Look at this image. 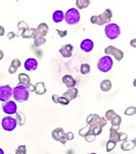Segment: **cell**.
<instances>
[{"label": "cell", "mask_w": 136, "mask_h": 154, "mask_svg": "<svg viewBox=\"0 0 136 154\" xmlns=\"http://www.w3.org/2000/svg\"><path fill=\"white\" fill-rule=\"evenodd\" d=\"M87 126L79 130V135L84 137L87 142H92L96 140V136L101 134L102 127L106 126L107 119L97 114H90L87 119Z\"/></svg>", "instance_id": "6da1fadb"}, {"label": "cell", "mask_w": 136, "mask_h": 154, "mask_svg": "<svg viewBox=\"0 0 136 154\" xmlns=\"http://www.w3.org/2000/svg\"><path fill=\"white\" fill-rule=\"evenodd\" d=\"M52 137L55 140H57L59 142H61L64 146L66 145V143L69 140H72L74 138V135L72 132L69 133H65L64 129L61 127H57L55 129L52 133Z\"/></svg>", "instance_id": "7a4b0ae2"}, {"label": "cell", "mask_w": 136, "mask_h": 154, "mask_svg": "<svg viewBox=\"0 0 136 154\" xmlns=\"http://www.w3.org/2000/svg\"><path fill=\"white\" fill-rule=\"evenodd\" d=\"M12 90H13L12 94H13V97L16 101L22 103V102H24L28 100L29 91L28 90L25 86L18 84L16 88H14V89Z\"/></svg>", "instance_id": "3957f363"}, {"label": "cell", "mask_w": 136, "mask_h": 154, "mask_svg": "<svg viewBox=\"0 0 136 154\" xmlns=\"http://www.w3.org/2000/svg\"><path fill=\"white\" fill-rule=\"evenodd\" d=\"M112 11L111 10L107 9L104 11V12H102V14L98 15V16H92L90 17V22L93 24H97L102 26L103 24L109 23L111 18H112Z\"/></svg>", "instance_id": "277c9868"}, {"label": "cell", "mask_w": 136, "mask_h": 154, "mask_svg": "<svg viewBox=\"0 0 136 154\" xmlns=\"http://www.w3.org/2000/svg\"><path fill=\"white\" fill-rule=\"evenodd\" d=\"M64 18L69 25L77 24L80 20V14L78 11L75 8H71L67 11L66 15H64Z\"/></svg>", "instance_id": "5b68a950"}, {"label": "cell", "mask_w": 136, "mask_h": 154, "mask_svg": "<svg viewBox=\"0 0 136 154\" xmlns=\"http://www.w3.org/2000/svg\"><path fill=\"white\" fill-rule=\"evenodd\" d=\"M120 34H121L120 27L116 23H109L105 26V35L109 39L111 40L116 39L120 35Z\"/></svg>", "instance_id": "8992f818"}, {"label": "cell", "mask_w": 136, "mask_h": 154, "mask_svg": "<svg viewBox=\"0 0 136 154\" xmlns=\"http://www.w3.org/2000/svg\"><path fill=\"white\" fill-rule=\"evenodd\" d=\"M113 67V60L112 58L109 56H105L101 57L99 61L97 62V68L100 71L103 73L108 72L112 69Z\"/></svg>", "instance_id": "52a82bcc"}, {"label": "cell", "mask_w": 136, "mask_h": 154, "mask_svg": "<svg viewBox=\"0 0 136 154\" xmlns=\"http://www.w3.org/2000/svg\"><path fill=\"white\" fill-rule=\"evenodd\" d=\"M128 139V135L124 133H119L117 127L111 126L110 127V134H109V140L117 143L119 141H125Z\"/></svg>", "instance_id": "ba28073f"}, {"label": "cell", "mask_w": 136, "mask_h": 154, "mask_svg": "<svg viewBox=\"0 0 136 154\" xmlns=\"http://www.w3.org/2000/svg\"><path fill=\"white\" fill-rule=\"evenodd\" d=\"M105 119L107 120H110L112 126L114 127H118L121 125L122 123V118L120 115H118L114 110H108L106 113H105Z\"/></svg>", "instance_id": "9c48e42d"}, {"label": "cell", "mask_w": 136, "mask_h": 154, "mask_svg": "<svg viewBox=\"0 0 136 154\" xmlns=\"http://www.w3.org/2000/svg\"><path fill=\"white\" fill-rule=\"evenodd\" d=\"M16 125L17 124H16V119L10 116H6L2 119V126L5 131H8V132H11L15 130Z\"/></svg>", "instance_id": "30bf717a"}, {"label": "cell", "mask_w": 136, "mask_h": 154, "mask_svg": "<svg viewBox=\"0 0 136 154\" xmlns=\"http://www.w3.org/2000/svg\"><path fill=\"white\" fill-rule=\"evenodd\" d=\"M104 52H105L106 55H108L109 56H114L116 58V60H117L118 62L121 61L123 58V56H124L123 52L121 49H117V48L114 47V46H108L107 48H105Z\"/></svg>", "instance_id": "8fae6325"}, {"label": "cell", "mask_w": 136, "mask_h": 154, "mask_svg": "<svg viewBox=\"0 0 136 154\" xmlns=\"http://www.w3.org/2000/svg\"><path fill=\"white\" fill-rule=\"evenodd\" d=\"M12 88L9 85H4L0 87V100L6 102L12 96Z\"/></svg>", "instance_id": "7c38bea8"}, {"label": "cell", "mask_w": 136, "mask_h": 154, "mask_svg": "<svg viewBox=\"0 0 136 154\" xmlns=\"http://www.w3.org/2000/svg\"><path fill=\"white\" fill-rule=\"evenodd\" d=\"M17 106L13 100H8L3 105V111L6 114H15L16 112Z\"/></svg>", "instance_id": "4fadbf2b"}, {"label": "cell", "mask_w": 136, "mask_h": 154, "mask_svg": "<svg viewBox=\"0 0 136 154\" xmlns=\"http://www.w3.org/2000/svg\"><path fill=\"white\" fill-rule=\"evenodd\" d=\"M48 31V26L46 23H42L41 24H39L38 27L35 29V37H44L47 35Z\"/></svg>", "instance_id": "5bb4252c"}, {"label": "cell", "mask_w": 136, "mask_h": 154, "mask_svg": "<svg viewBox=\"0 0 136 154\" xmlns=\"http://www.w3.org/2000/svg\"><path fill=\"white\" fill-rule=\"evenodd\" d=\"M72 50H73V46L72 44H67L62 46L60 49V53L63 57L65 58H69L72 55Z\"/></svg>", "instance_id": "9a60e30c"}, {"label": "cell", "mask_w": 136, "mask_h": 154, "mask_svg": "<svg viewBox=\"0 0 136 154\" xmlns=\"http://www.w3.org/2000/svg\"><path fill=\"white\" fill-rule=\"evenodd\" d=\"M38 63L34 58H28L24 63V68L28 71H34L37 69Z\"/></svg>", "instance_id": "2e32d148"}, {"label": "cell", "mask_w": 136, "mask_h": 154, "mask_svg": "<svg viewBox=\"0 0 136 154\" xmlns=\"http://www.w3.org/2000/svg\"><path fill=\"white\" fill-rule=\"evenodd\" d=\"M62 82L67 87L68 89H69V88H74L75 86H76V84H77L76 80H75L74 78L72 76V75H64L63 78H62Z\"/></svg>", "instance_id": "e0dca14e"}, {"label": "cell", "mask_w": 136, "mask_h": 154, "mask_svg": "<svg viewBox=\"0 0 136 154\" xmlns=\"http://www.w3.org/2000/svg\"><path fill=\"white\" fill-rule=\"evenodd\" d=\"M80 48L84 52H90L94 48V43L90 39H84L80 43Z\"/></svg>", "instance_id": "ac0fdd59"}, {"label": "cell", "mask_w": 136, "mask_h": 154, "mask_svg": "<svg viewBox=\"0 0 136 154\" xmlns=\"http://www.w3.org/2000/svg\"><path fill=\"white\" fill-rule=\"evenodd\" d=\"M78 88H69L66 93H64L63 97L67 98L68 100L70 101V100H74V99L78 96Z\"/></svg>", "instance_id": "d6986e66"}, {"label": "cell", "mask_w": 136, "mask_h": 154, "mask_svg": "<svg viewBox=\"0 0 136 154\" xmlns=\"http://www.w3.org/2000/svg\"><path fill=\"white\" fill-rule=\"evenodd\" d=\"M135 147V140H125L122 144V149L123 151H131Z\"/></svg>", "instance_id": "ffe728a7"}, {"label": "cell", "mask_w": 136, "mask_h": 154, "mask_svg": "<svg viewBox=\"0 0 136 154\" xmlns=\"http://www.w3.org/2000/svg\"><path fill=\"white\" fill-rule=\"evenodd\" d=\"M47 91L46 88H45V83L44 82H38L34 85V92L38 94V95H41V94H44Z\"/></svg>", "instance_id": "44dd1931"}, {"label": "cell", "mask_w": 136, "mask_h": 154, "mask_svg": "<svg viewBox=\"0 0 136 154\" xmlns=\"http://www.w3.org/2000/svg\"><path fill=\"white\" fill-rule=\"evenodd\" d=\"M18 81H19V84L25 86V87L30 84V77L26 74H19Z\"/></svg>", "instance_id": "7402d4cb"}, {"label": "cell", "mask_w": 136, "mask_h": 154, "mask_svg": "<svg viewBox=\"0 0 136 154\" xmlns=\"http://www.w3.org/2000/svg\"><path fill=\"white\" fill-rule=\"evenodd\" d=\"M52 99H53V101L55 103H57V104H61L63 106H66L68 105V103H69V100L63 97V96H59L57 94H54L52 96Z\"/></svg>", "instance_id": "603a6c76"}, {"label": "cell", "mask_w": 136, "mask_h": 154, "mask_svg": "<svg viewBox=\"0 0 136 154\" xmlns=\"http://www.w3.org/2000/svg\"><path fill=\"white\" fill-rule=\"evenodd\" d=\"M20 66L21 63L18 59H15V60H13V61L11 62V64H10V68H9V73L11 74V75H12V74H15V73L17 71V69H18Z\"/></svg>", "instance_id": "cb8c5ba5"}, {"label": "cell", "mask_w": 136, "mask_h": 154, "mask_svg": "<svg viewBox=\"0 0 136 154\" xmlns=\"http://www.w3.org/2000/svg\"><path fill=\"white\" fill-rule=\"evenodd\" d=\"M15 119L16 121V124H18L20 126H22V125H24V123L26 121V117H25L23 112H16V118H15Z\"/></svg>", "instance_id": "d4e9b609"}, {"label": "cell", "mask_w": 136, "mask_h": 154, "mask_svg": "<svg viewBox=\"0 0 136 154\" xmlns=\"http://www.w3.org/2000/svg\"><path fill=\"white\" fill-rule=\"evenodd\" d=\"M64 19V13L62 11H56L54 12L53 14V20L55 23H61L63 21Z\"/></svg>", "instance_id": "484cf974"}, {"label": "cell", "mask_w": 136, "mask_h": 154, "mask_svg": "<svg viewBox=\"0 0 136 154\" xmlns=\"http://www.w3.org/2000/svg\"><path fill=\"white\" fill-rule=\"evenodd\" d=\"M112 88V83L109 80H104L101 82V85H100V88L101 90L103 92H108Z\"/></svg>", "instance_id": "4316f807"}, {"label": "cell", "mask_w": 136, "mask_h": 154, "mask_svg": "<svg viewBox=\"0 0 136 154\" xmlns=\"http://www.w3.org/2000/svg\"><path fill=\"white\" fill-rule=\"evenodd\" d=\"M22 36L23 38H34L35 37V29L28 28L22 34Z\"/></svg>", "instance_id": "83f0119b"}, {"label": "cell", "mask_w": 136, "mask_h": 154, "mask_svg": "<svg viewBox=\"0 0 136 154\" xmlns=\"http://www.w3.org/2000/svg\"><path fill=\"white\" fill-rule=\"evenodd\" d=\"M90 3V2L89 0H77L76 5H77V8H78V9H85L88 7Z\"/></svg>", "instance_id": "f1b7e54d"}, {"label": "cell", "mask_w": 136, "mask_h": 154, "mask_svg": "<svg viewBox=\"0 0 136 154\" xmlns=\"http://www.w3.org/2000/svg\"><path fill=\"white\" fill-rule=\"evenodd\" d=\"M80 71H81L82 75H86V74L90 73V66L88 63H84L80 67Z\"/></svg>", "instance_id": "f546056e"}, {"label": "cell", "mask_w": 136, "mask_h": 154, "mask_svg": "<svg viewBox=\"0 0 136 154\" xmlns=\"http://www.w3.org/2000/svg\"><path fill=\"white\" fill-rule=\"evenodd\" d=\"M46 42V38L45 37H35L34 38V46L35 47H40L43 45Z\"/></svg>", "instance_id": "4dcf8cb0"}, {"label": "cell", "mask_w": 136, "mask_h": 154, "mask_svg": "<svg viewBox=\"0 0 136 154\" xmlns=\"http://www.w3.org/2000/svg\"><path fill=\"white\" fill-rule=\"evenodd\" d=\"M17 27H18V31H19V33H20L21 30H22V33H21L20 35H22V34L28 28L27 23H26L25 22H19V23L17 24ZM19 33H18V34H19ZM18 34H17V35H18Z\"/></svg>", "instance_id": "1f68e13d"}, {"label": "cell", "mask_w": 136, "mask_h": 154, "mask_svg": "<svg viewBox=\"0 0 136 154\" xmlns=\"http://www.w3.org/2000/svg\"><path fill=\"white\" fill-rule=\"evenodd\" d=\"M116 143L111 141V140H109V141L107 142V145H106V150H107V152H111V151L116 147Z\"/></svg>", "instance_id": "d6a6232c"}, {"label": "cell", "mask_w": 136, "mask_h": 154, "mask_svg": "<svg viewBox=\"0 0 136 154\" xmlns=\"http://www.w3.org/2000/svg\"><path fill=\"white\" fill-rule=\"evenodd\" d=\"M26 146H19L16 150V154H26Z\"/></svg>", "instance_id": "836d02e7"}, {"label": "cell", "mask_w": 136, "mask_h": 154, "mask_svg": "<svg viewBox=\"0 0 136 154\" xmlns=\"http://www.w3.org/2000/svg\"><path fill=\"white\" fill-rule=\"evenodd\" d=\"M125 114L127 115H134L135 114V106H129L125 110Z\"/></svg>", "instance_id": "e575fe53"}, {"label": "cell", "mask_w": 136, "mask_h": 154, "mask_svg": "<svg viewBox=\"0 0 136 154\" xmlns=\"http://www.w3.org/2000/svg\"><path fill=\"white\" fill-rule=\"evenodd\" d=\"M56 31L58 32V34H59V35H60L61 37H65V36H67V30H60V29H56Z\"/></svg>", "instance_id": "d590c367"}, {"label": "cell", "mask_w": 136, "mask_h": 154, "mask_svg": "<svg viewBox=\"0 0 136 154\" xmlns=\"http://www.w3.org/2000/svg\"><path fill=\"white\" fill-rule=\"evenodd\" d=\"M16 34L15 33H13V32H10L9 34H8V37L11 40V39H13V37H15L16 36Z\"/></svg>", "instance_id": "8d00e7d4"}, {"label": "cell", "mask_w": 136, "mask_h": 154, "mask_svg": "<svg viewBox=\"0 0 136 154\" xmlns=\"http://www.w3.org/2000/svg\"><path fill=\"white\" fill-rule=\"evenodd\" d=\"M4 35V29L3 26H1V25H0V35H1V36H3Z\"/></svg>", "instance_id": "74e56055"}, {"label": "cell", "mask_w": 136, "mask_h": 154, "mask_svg": "<svg viewBox=\"0 0 136 154\" xmlns=\"http://www.w3.org/2000/svg\"><path fill=\"white\" fill-rule=\"evenodd\" d=\"M4 58V52L0 49V61Z\"/></svg>", "instance_id": "f35d334b"}, {"label": "cell", "mask_w": 136, "mask_h": 154, "mask_svg": "<svg viewBox=\"0 0 136 154\" xmlns=\"http://www.w3.org/2000/svg\"><path fill=\"white\" fill-rule=\"evenodd\" d=\"M0 154H4V150H3V149H1V148H0Z\"/></svg>", "instance_id": "ab89813d"}, {"label": "cell", "mask_w": 136, "mask_h": 154, "mask_svg": "<svg viewBox=\"0 0 136 154\" xmlns=\"http://www.w3.org/2000/svg\"><path fill=\"white\" fill-rule=\"evenodd\" d=\"M90 154H96V153H90Z\"/></svg>", "instance_id": "60d3db41"}, {"label": "cell", "mask_w": 136, "mask_h": 154, "mask_svg": "<svg viewBox=\"0 0 136 154\" xmlns=\"http://www.w3.org/2000/svg\"></svg>", "instance_id": "b9f144b4"}]
</instances>
